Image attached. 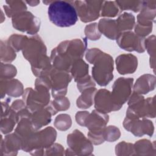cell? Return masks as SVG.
<instances>
[{"mask_svg": "<svg viewBox=\"0 0 156 156\" xmlns=\"http://www.w3.org/2000/svg\"><path fill=\"white\" fill-rule=\"evenodd\" d=\"M87 43L86 38L61 42L51 51L50 59L52 66L59 70L69 72L73 63L83 57Z\"/></svg>", "mask_w": 156, "mask_h": 156, "instance_id": "obj_1", "label": "cell"}, {"mask_svg": "<svg viewBox=\"0 0 156 156\" xmlns=\"http://www.w3.org/2000/svg\"><path fill=\"white\" fill-rule=\"evenodd\" d=\"M85 58L94 65L92 68L94 80L101 87L107 85L113 78L114 63L112 57L98 48H91L87 51Z\"/></svg>", "mask_w": 156, "mask_h": 156, "instance_id": "obj_2", "label": "cell"}, {"mask_svg": "<svg viewBox=\"0 0 156 156\" xmlns=\"http://www.w3.org/2000/svg\"><path fill=\"white\" fill-rule=\"evenodd\" d=\"M50 89H51L50 80L46 76L37 78L34 89L30 87L24 90L23 100L31 113L45 107L49 104Z\"/></svg>", "mask_w": 156, "mask_h": 156, "instance_id": "obj_3", "label": "cell"}, {"mask_svg": "<svg viewBox=\"0 0 156 156\" xmlns=\"http://www.w3.org/2000/svg\"><path fill=\"white\" fill-rule=\"evenodd\" d=\"M51 22L58 27H68L74 26L78 15L73 1H52L48 9Z\"/></svg>", "mask_w": 156, "mask_h": 156, "instance_id": "obj_4", "label": "cell"}, {"mask_svg": "<svg viewBox=\"0 0 156 156\" xmlns=\"http://www.w3.org/2000/svg\"><path fill=\"white\" fill-rule=\"evenodd\" d=\"M22 52L24 57L29 62L32 70L42 69L51 63L44 43L37 34L28 38Z\"/></svg>", "mask_w": 156, "mask_h": 156, "instance_id": "obj_5", "label": "cell"}, {"mask_svg": "<svg viewBox=\"0 0 156 156\" xmlns=\"http://www.w3.org/2000/svg\"><path fill=\"white\" fill-rule=\"evenodd\" d=\"M126 116L133 119L155 117V96L144 99L142 94L133 93L128 100Z\"/></svg>", "mask_w": 156, "mask_h": 156, "instance_id": "obj_6", "label": "cell"}, {"mask_svg": "<svg viewBox=\"0 0 156 156\" xmlns=\"http://www.w3.org/2000/svg\"><path fill=\"white\" fill-rule=\"evenodd\" d=\"M67 144L65 155H91L93 151L92 143L78 129L68 135Z\"/></svg>", "mask_w": 156, "mask_h": 156, "instance_id": "obj_7", "label": "cell"}, {"mask_svg": "<svg viewBox=\"0 0 156 156\" xmlns=\"http://www.w3.org/2000/svg\"><path fill=\"white\" fill-rule=\"evenodd\" d=\"M103 1H73L78 16L83 23L97 20L101 16Z\"/></svg>", "mask_w": 156, "mask_h": 156, "instance_id": "obj_8", "label": "cell"}, {"mask_svg": "<svg viewBox=\"0 0 156 156\" xmlns=\"http://www.w3.org/2000/svg\"><path fill=\"white\" fill-rule=\"evenodd\" d=\"M46 76L50 80L52 96L54 98L65 96L68 85L73 79L71 73L52 67Z\"/></svg>", "mask_w": 156, "mask_h": 156, "instance_id": "obj_9", "label": "cell"}, {"mask_svg": "<svg viewBox=\"0 0 156 156\" xmlns=\"http://www.w3.org/2000/svg\"><path fill=\"white\" fill-rule=\"evenodd\" d=\"M13 27L18 30L30 35H36L39 31L41 21L31 12L25 11L12 18Z\"/></svg>", "mask_w": 156, "mask_h": 156, "instance_id": "obj_10", "label": "cell"}, {"mask_svg": "<svg viewBox=\"0 0 156 156\" xmlns=\"http://www.w3.org/2000/svg\"><path fill=\"white\" fill-rule=\"evenodd\" d=\"M133 84V79L130 77H119L115 81L111 94L115 102L121 107L132 94Z\"/></svg>", "mask_w": 156, "mask_h": 156, "instance_id": "obj_11", "label": "cell"}, {"mask_svg": "<svg viewBox=\"0 0 156 156\" xmlns=\"http://www.w3.org/2000/svg\"><path fill=\"white\" fill-rule=\"evenodd\" d=\"M118 45L122 49L127 51L144 52L145 48V38L137 35L132 31L121 32L116 38Z\"/></svg>", "mask_w": 156, "mask_h": 156, "instance_id": "obj_12", "label": "cell"}, {"mask_svg": "<svg viewBox=\"0 0 156 156\" xmlns=\"http://www.w3.org/2000/svg\"><path fill=\"white\" fill-rule=\"evenodd\" d=\"M124 128L135 136H143L147 135L152 136L154 132V126L151 121L146 118L133 119L126 117L123 121Z\"/></svg>", "mask_w": 156, "mask_h": 156, "instance_id": "obj_13", "label": "cell"}, {"mask_svg": "<svg viewBox=\"0 0 156 156\" xmlns=\"http://www.w3.org/2000/svg\"><path fill=\"white\" fill-rule=\"evenodd\" d=\"M94 106L96 110L105 113L118 111L121 108L113 101L111 92L106 89L97 91L94 96Z\"/></svg>", "mask_w": 156, "mask_h": 156, "instance_id": "obj_14", "label": "cell"}, {"mask_svg": "<svg viewBox=\"0 0 156 156\" xmlns=\"http://www.w3.org/2000/svg\"><path fill=\"white\" fill-rule=\"evenodd\" d=\"M22 140L15 132L5 136L1 140V155H16L18 151L21 149Z\"/></svg>", "mask_w": 156, "mask_h": 156, "instance_id": "obj_15", "label": "cell"}, {"mask_svg": "<svg viewBox=\"0 0 156 156\" xmlns=\"http://www.w3.org/2000/svg\"><path fill=\"white\" fill-rule=\"evenodd\" d=\"M115 62L116 69L120 74H132L137 69V57L132 54L119 55L116 57Z\"/></svg>", "mask_w": 156, "mask_h": 156, "instance_id": "obj_16", "label": "cell"}, {"mask_svg": "<svg viewBox=\"0 0 156 156\" xmlns=\"http://www.w3.org/2000/svg\"><path fill=\"white\" fill-rule=\"evenodd\" d=\"M24 91L23 85L16 79H1V98L5 94L11 97L17 98L23 94Z\"/></svg>", "mask_w": 156, "mask_h": 156, "instance_id": "obj_17", "label": "cell"}, {"mask_svg": "<svg viewBox=\"0 0 156 156\" xmlns=\"http://www.w3.org/2000/svg\"><path fill=\"white\" fill-rule=\"evenodd\" d=\"M156 1H144V6L137 15V24L153 26L156 14Z\"/></svg>", "mask_w": 156, "mask_h": 156, "instance_id": "obj_18", "label": "cell"}, {"mask_svg": "<svg viewBox=\"0 0 156 156\" xmlns=\"http://www.w3.org/2000/svg\"><path fill=\"white\" fill-rule=\"evenodd\" d=\"M109 121L107 113L93 110L87 116L85 121V127L89 130L101 129L106 126Z\"/></svg>", "mask_w": 156, "mask_h": 156, "instance_id": "obj_19", "label": "cell"}, {"mask_svg": "<svg viewBox=\"0 0 156 156\" xmlns=\"http://www.w3.org/2000/svg\"><path fill=\"white\" fill-rule=\"evenodd\" d=\"M155 76L145 74L140 76L133 85V92L140 94H146L155 87Z\"/></svg>", "mask_w": 156, "mask_h": 156, "instance_id": "obj_20", "label": "cell"}, {"mask_svg": "<svg viewBox=\"0 0 156 156\" xmlns=\"http://www.w3.org/2000/svg\"><path fill=\"white\" fill-rule=\"evenodd\" d=\"M98 29L101 33L110 40H116L121 34L116 21L110 18H102L98 23Z\"/></svg>", "mask_w": 156, "mask_h": 156, "instance_id": "obj_21", "label": "cell"}, {"mask_svg": "<svg viewBox=\"0 0 156 156\" xmlns=\"http://www.w3.org/2000/svg\"><path fill=\"white\" fill-rule=\"evenodd\" d=\"M51 113L46 107L40 108L32 113L30 121L35 130H38L43 126H47L51 121Z\"/></svg>", "mask_w": 156, "mask_h": 156, "instance_id": "obj_22", "label": "cell"}, {"mask_svg": "<svg viewBox=\"0 0 156 156\" xmlns=\"http://www.w3.org/2000/svg\"><path fill=\"white\" fill-rule=\"evenodd\" d=\"M40 149H46L54 144L57 138V132L54 128L49 126L37 131Z\"/></svg>", "mask_w": 156, "mask_h": 156, "instance_id": "obj_23", "label": "cell"}, {"mask_svg": "<svg viewBox=\"0 0 156 156\" xmlns=\"http://www.w3.org/2000/svg\"><path fill=\"white\" fill-rule=\"evenodd\" d=\"M135 155H155L156 149L155 141L151 142L147 139L137 141L133 144Z\"/></svg>", "mask_w": 156, "mask_h": 156, "instance_id": "obj_24", "label": "cell"}, {"mask_svg": "<svg viewBox=\"0 0 156 156\" xmlns=\"http://www.w3.org/2000/svg\"><path fill=\"white\" fill-rule=\"evenodd\" d=\"M97 91L95 87H91L82 91L81 94L76 100L77 107L81 109L90 108L94 104V96Z\"/></svg>", "mask_w": 156, "mask_h": 156, "instance_id": "obj_25", "label": "cell"}, {"mask_svg": "<svg viewBox=\"0 0 156 156\" xmlns=\"http://www.w3.org/2000/svg\"><path fill=\"white\" fill-rule=\"evenodd\" d=\"M6 5H3L6 15L9 18H13L15 15L27 11L26 2L23 1H6Z\"/></svg>", "mask_w": 156, "mask_h": 156, "instance_id": "obj_26", "label": "cell"}, {"mask_svg": "<svg viewBox=\"0 0 156 156\" xmlns=\"http://www.w3.org/2000/svg\"><path fill=\"white\" fill-rule=\"evenodd\" d=\"M70 73L75 82L88 75V65L82 58L76 60L71 66Z\"/></svg>", "mask_w": 156, "mask_h": 156, "instance_id": "obj_27", "label": "cell"}, {"mask_svg": "<svg viewBox=\"0 0 156 156\" xmlns=\"http://www.w3.org/2000/svg\"><path fill=\"white\" fill-rule=\"evenodd\" d=\"M46 107L53 116L57 114L58 112L65 111L69 109L70 107V102L65 96H58L54 98V100L50 102Z\"/></svg>", "mask_w": 156, "mask_h": 156, "instance_id": "obj_28", "label": "cell"}, {"mask_svg": "<svg viewBox=\"0 0 156 156\" xmlns=\"http://www.w3.org/2000/svg\"><path fill=\"white\" fill-rule=\"evenodd\" d=\"M16 123H18L17 113L10 108L9 113L5 116L1 117V131L2 133L7 134L12 132Z\"/></svg>", "mask_w": 156, "mask_h": 156, "instance_id": "obj_29", "label": "cell"}, {"mask_svg": "<svg viewBox=\"0 0 156 156\" xmlns=\"http://www.w3.org/2000/svg\"><path fill=\"white\" fill-rule=\"evenodd\" d=\"M120 32L130 31L135 25V18L130 13L124 12L116 20Z\"/></svg>", "mask_w": 156, "mask_h": 156, "instance_id": "obj_30", "label": "cell"}, {"mask_svg": "<svg viewBox=\"0 0 156 156\" xmlns=\"http://www.w3.org/2000/svg\"><path fill=\"white\" fill-rule=\"evenodd\" d=\"M34 130L29 118H23L18 122L16 127L15 129V133L20 137L21 140L30 136Z\"/></svg>", "mask_w": 156, "mask_h": 156, "instance_id": "obj_31", "label": "cell"}, {"mask_svg": "<svg viewBox=\"0 0 156 156\" xmlns=\"http://www.w3.org/2000/svg\"><path fill=\"white\" fill-rule=\"evenodd\" d=\"M16 57L15 50L8 43L7 40H1V61L4 63H10Z\"/></svg>", "mask_w": 156, "mask_h": 156, "instance_id": "obj_32", "label": "cell"}, {"mask_svg": "<svg viewBox=\"0 0 156 156\" xmlns=\"http://www.w3.org/2000/svg\"><path fill=\"white\" fill-rule=\"evenodd\" d=\"M121 12L122 10L116 1H104L101 8V16L113 18L118 15Z\"/></svg>", "mask_w": 156, "mask_h": 156, "instance_id": "obj_33", "label": "cell"}, {"mask_svg": "<svg viewBox=\"0 0 156 156\" xmlns=\"http://www.w3.org/2000/svg\"><path fill=\"white\" fill-rule=\"evenodd\" d=\"M145 48L150 56V66L154 72L155 66V36L154 35L145 39Z\"/></svg>", "mask_w": 156, "mask_h": 156, "instance_id": "obj_34", "label": "cell"}, {"mask_svg": "<svg viewBox=\"0 0 156 156\" xmlns=\"http://www.w3.org/2000/svg\"><path fill=\"white\" fill-rule=\"evenodd\" d=\"M55 128L61 131H66L69 129L72 125V119L70 115L62 113L57 115L54 122Z\"/></svg>", "mask_w": 156, "mask_h": 156, "instance_id": "obj_35", "label": "cell"}, {"mask_svg": "<svg viewBox=\"0 0 156 156\" xmlns=\"http://www.w3.org/2000/svg\"><path fill=\"white\" fill-rule=\"evenodd\" d=\"M121 10L140 12L144 6V1H116Z\"/></svg>", "mask_w": 156, "mask_h": 156, "instance_id": "obj_36", "label": "cell"}, {"mask_svg": "<svg viewBox=\"0 0 156 156\" xmlns=\"http://www.w3.org/2000/svg\"><path fill=\"white\" fill-rule=\"evenodd\" d=\"M28 37L26 35L13 34L7 40L8 43L15 52H19L23 49Z\"/></svg>", "mask_w": 156, "mask_h": 156, "instance_id": "obj_37", "label": "cell"}, {"mask_svg": "<svg viewBox=\"0 0 156 156\" xmlns=\"http://www.w3.org/2000/svg\"><path fill=\"white\" fill-rule=\"evenodd\" d=\"M115 154L117 155H135L133 144L124 141L119 143L116 145Z\"/></svg>", "mask_w": 156, "mask_h": 156, "instance_id": "obj_38", "label": "cell"}, {"mask_svg": "<svg viewBox=\"0 0 156 156\" xmlns=\"http://www.w3.org/2000/svg\"><path fill=\"white\" fill-rule=\"evenodd\" d=\"M121 136L119 129L115 126H105L104 128V136L105 141L114 142L118 140Z\"/></svg>", "mask_w": 156, "mask_h": 156, "instance_id": "obj_39", "label": "cell"}, {"mask_svg": "<svg viewBox=\"0 0 156 156\" xmlns=\"http://www.w3.org/2000/svg\"><path fill=\"white\" fill-rule=\"evenodd\" d=\"M1 79H11L16 76V68L10 63H1Z\"/></svg>", "mask_w": 156, "mask_h": 156, "instance_id": "obj_40", "label": "cell"}, {"mask_svg": "<svg viewBox=\"0 0 156 156\" xmlns=\"http://www.w3.org/2000/svg\"><path fill=\"white\" fill-rule=\"evenodd\" d=\"M84 32L86 38L90 40L96 41L99 40L101 37V33L98 29V24L96 23L87 25Z\"/></svg>", "mask_w": 156, "mask_h": 156, "instance_id": "obj_41", "label": "cell"}, {"mask_svg": "<svg viewBox=\"0 0 156 156\" xmlns=\"http://www.w3.org/2000/svg\"><path fill=\"white\" fill-rule=\"evenodd\" d=\"M104 128L89 130L87 136L88 138L92 143V144L94 145H99L105 141L104 136Z\"/></svg>", "mask_w": 156, "mask_h": 156, "instance_id": "obj_42", "label": "cell"}, {"mask_svg": "<svg viewBox=\"0 0 156 156\" xmlns=\"http://www.w3.org/2000/svg\"><path fill=\"white\" fill-rule=\"evenodd\" d=\"M76 82L77 83V89L80 92H82L87 88L95 87L96 86L95 81L89 74L86 77L78 80Z\"/></svg>", "mask_w": 156, "mask_h": 156, "instance_id": "obj_43", "label": "cell"}, {"mask_svg": "<svg viewBox=\"0 0 156 156\" xmlns=\"http://www.w3.org/2000/svg\"><path fill=\"white\" fill-rule=\"evenodd\" d=\"M64 147L60 144L54 143L44 149V155H65Z\"/></svg>", "mask_w": 156, "mask_h": 156, "instance_id": "obj_44", "label": "cell"}, {"mask_svg": "<svg viewBox=\"0 0 156 156\" xmlns=\"http://www.w3.org/2000/svg\"><path fill=\"white\" fill-rule=\"evenodd\" d=\"M153 26H144L140 25L138 24H135V34L141 37L144 38L146 36L148 35L152 30Z\"/></svg>", "mask_w": 156, "mask_h": 156, "instance_id": "obj_45", "label": "cell"}, {"mask_svg": "<svg viewBox=\"0 0 156 156\" xmlns=\"http://www.w3.org/2000/svg\"><path fill=\"white\" fill-rule=\"evenodd\" d=\"M26 107V104L23 99H16L14 101L10 106V109L15 112L16 113H18L20 111H21V110L24 109Z\"/></svg>", "mask_w": 156, "mask_h": 156, "instance_id": "obj_46", "label": "cell"}, {"mask_svg": "<svg viewBox=\"0 0 156 156\" xmlns=\"http://www.w3.org/2000/svg\"><path fill=\"white\" fill-rule=\"evenodd\" d=\"M90 113L87 111H79L76 114V121L78 124L85 127V119Z\"/></svg>", "mask_w": 156, "mask_h": 156, "instance_id": "obj_47", "label": "cell"}, {"mask_svg": "<svg viewBox=\"0 0 156 156\" xmlns=\"http://www.w3.org/2000/svg\"><path fill=\"white\" fill-rule=\"evenodd\" d=\"M26 3L28 4L30 6H36L40 3V1H25Z\"/></svg>", "mask_w": 156, "mask_h": 156, "instance_id": "obj_48", "label": "cell"}]
</instances>
